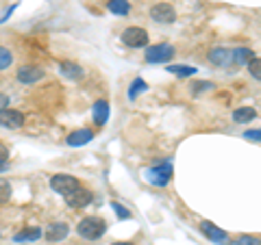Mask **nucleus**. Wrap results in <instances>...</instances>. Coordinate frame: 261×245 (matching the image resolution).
Listing matches in <instances>:
<instances>
[{"instance_id": "nucleus-30", "label": "nucleus", "mask_w": 261, "mask_h": 245, "mask_svg": "<svg viewBox=\"0 0 261 245\" xmlns=\"http://www.w3.org/2000/svg\"><path fill=\"white\" fill-rule=\"evenodd\" d=\"M0 159H3V161L9 159V148H7V145H5L3 141H0Z\"/></svg>"}, {"instance_id": "nucleus-8", "label": "nucleus", "mask_w": 261, "mask_h": 245, "mask_svg": "<svg viewBox=\"0 0 261 245\" xmlns=\"http://www.w3.org/2000/svg\"><path fill=\"white\" fill-rule=\"evenodd\" d=\"M150 18L157 24H172L176 20V11L170 3H157L150 9Z\"/></svg>"}, {"instance_id": "nucleus-29", "label": "nucleus", "mask_w": 261, "mask_h": 245, "mask_svg": "<svg viewBox=\"0 0 261 245\" xmlns=\"http://www.w3.org/2000/svg\"><path fill=\"white\" fill-rule=\"evenodd\" d=\"M7 107H9V96L0 91V111H3V109H7Z\"/></svg>"}, {"instance_id": "nucleus-1", "label": "nucleus", "mask_w": 261, "mask_h": 245, "mask_svg": "<svg viewBox=\"0 0 261 245\" xmlns=\"http://www.w3.org/2000/svg\"><path fill=\"white\" fill-rule=\"evenodd\" d=\"M76 232H79L81 239H85V241H98L105 236V232H107V222L98 215H87L79 222Z\"/></svg>"}, {"instance_id": "nucleus-13", "label": "nucleus", "mask_w": 261, "mask_h": 245, "mask_svg": "<svg viewBox=\"0 0 261 245\" xmlns=\"http://www.w3.org/2000/svg\"><path fill=\"white\" fill-rule=\"evenodd\" d=\"M59 72H61V76L68 78V80H81L85 76L83 68H81L79 63H74V61H61L59 63Z\"/></svg>"}, {"instance_id": "nucleus-6", "label": "nucleus", "mask_w": 261, "mask_h": 245, "mask_svg": "<svg viewBox=\"0 0 261 245\" xmlns=\"http://www.w3.org/2000/svg\"><path fill=\"white\" fill-rule=\"evenodd\" d=\"M63 200H65V204H68L70 208L81 210V208H85V206H89V204H92L94 193L89 191V189H83V187H79L76 191H72V193H68V195H63Z\"/></svg>"}, {"instance_id": "nucleus-27", "label": "nucleus", "mask_w": 261, "mask_h": 245, "mask_svg": "<svg viewBox=\"0 0 261 245\" xmlns=\"http://www.w3.org/2000/svg\"><path fill=\"white\" fill-rule=\"evenodd\" d=\"M111 208L116 210V215H118L120 219H130V210H128L126 206H122L120 202H111Z\"/></svg>"}, {"instance_id": "nucleus-25", "label": "nucleus", "mask_w": 261, "mask_h": 245, "mask_svg": "<svg viewBox=\"0 0 261 245\" xmlns=\"http://www.w3.org/2000/svg\"><path fill=\"white\" fill-rule=\"evenodd\" d=\"M246 65H248L250 76L255 78V80H261V59H259V56H252V59Z\"/></svg>"}, {"instance_id": "nucleus-3", "label": "nucleus", "mask_w": 261, "mask_h": 245, "mask_svg": "<svg viewBox=\"0 0 261 245\" xmlns=\"http://www.w3.org/2000/svg\"><path fill=\"white\" fill-rule=\"evenodd\" d=\"M174 54H176V48L172 44H154L146 48L144 59L148 63H166L170 59H174Z\"/></svg>"}, {"instance_id": "nucleus-4", "label": "nucleus", "mask_w": 261, "mask_h": 245, "mask_svg": "<svg viewBox=\"0 0 261 245\" xmlns=\"http://www.w3.org/2000/svg\"><path fill=\"white\" fill-rule=\"evenodd\" d=\"M148 30H144L140 26H128L122 33V44L128 48H146L148 46Z\"/></svg>"}, {"instance_id": "nucleus-26", "label": "nucleus", "mask_w": 261, "mask_h": 245, "mask_svg": "<svg viewBox=\"0 0 261 245\" xmlns=\"http://www.w3.org/2000/svg\"><path fill=\"white\" fill-rule=\"evenodd\" d=\"M235 245H259V236H252V234H240L235 239Z\"/></svg>"}, {"instance_id": "nucleus-15", "label": "nucleus", "mask_w": 261, "mask_h": 245, "mask_svg": "<svg viewBox=\"0 0 261 245\" xmlns=\"http://www.w3.org/2000/svg\"><path fill=\"white\" fill-rule=\"evenodd\" d=\"M209 61L218 65V68H226V65H231V50H226V48H214V50L209 52Z\"/></svg>"}, {"instance_id": "nucleus-24", "label": "nucleus", "mask_w": 261, "mask_h": 245, "mask_svg": "<svg viewBox=\"0 0 261 245\" xmlns=\"http://www.w3.org/2000/svg\"><path fill=\"white\" fill-rule=\"evenodd\" d=\"M13 63V52L9 50V48H5V46H0V72L7 70L9 65Z\"/></svg>"}, {"instance_id": "nucleus-2", "label": "nucleus", "mask_w": 261, "mask_h": 245, "mask_svg": "<svg viewBox=\"0 0 261 245\" xmlns=\"http://www.w3.org/2000/svg\"><path fill=\"white\" fill-rule=\"evenodd\" d=\"M144 178H146V182H150L154 187L170 185V180H172V163H170V161H161V163H157V165L148 167L144 171Z\"/></svg>"}, {"instance_id": "nucleus-18", "label": "nucleus", "mask_w": 261, "mask_h": 245, "mask_svg": "<svg viewBox=\"0 0 261 245\" xmlns=\"http://www.w3.org/2000/svg\"><path fill=\"white\" fill-rule=\"evenodd\" d=\"M252 56H255V52L250 48H235V50H231V61L235 65H246Z\"/></svg>"}, {"instance_id": "nucleus-9", "label": "nucleus", "mask_w": 261, "mask_h": 245, "mask_svg": "<svg viewBox=\"0 0 261 245\" xmlns=\"http://www.w3.org/2000/svg\"><path fill=\"white\" fill-rule=\"evenodd\" d=\"M198 228H200V232L205 234L211 243H216V245H226V243H228V234H226V230H222V228H218L216 224L207 222V219H202Z\"/></svg>"}, {"instance_id": "nucleus-23", "label": "nucleus", "mask_w": 261, "mask_h": 245, "mask_svg": "<svg viewBox=\"0 0 261 245\" xmlns=\"http://www.w3.org/2000/svg\"><path fill=\"white\" fill-rule=\"evenodd\" d=\"M11 182L7 178H0V204H7L11 200Z\"/></svg>"}, {"instance_id": "nucleus-5", "label": "nucleus", "mask_w": 261, "mask_h": 245, "mask_svg": "<svg viewBox=\"0 0 261 245\" xmlns=\"http://www.w3.org/2000/svg\"><path fill=\"white\" fill-rule=\"evenodd\" d=\"M79 180L74 176H68V174H57L50 178V189L55 193H61V195H68L72 191H76L79 189Z\"/></svg>"}, {"instance_id": "nucleus-16", "label": "nucleus", "mask_w": 261, "mask_h": 245, "mask_svg": "<svg viewBox=\"0 0 261 245\" xmlns=\"http://www.w3.org/2000/svg\"><path fill=\"white\" fill-rule=\"evenodd\" d=\"M42 234H44L42 228L31 226V228H24L22 232L15 234V236H13V241H15V243H29V241H37V239H42Z\"/></svg>"}, {"instance_id": "nucleus-11", "label": "nucleus", "mask_w": 261, "mask_h": 245, "mask_svg": "<svg viewBox=\"0 0 261 245\" xmlns=\"http://www.w3.org/2000/svg\"><path fill=\"white\" fill-rule=\"evenodd\" d=\"M68 234H70V226L65 224V222H53L44 230L46 241H50V243H59L63 239H68Z\"/></svg>"}, {"instance_id": "nucleus-12", "label": "nucleus", "mask_w": 261, "mask_h": 245, "mask_svg": "<svg viewBox=\"0 0 261 245\" xmlns=\"http://www.w3.org/2000/svg\"><path fill=\"white\" fill-rule=\"evenodd\" d=\"M92 139H94L92 130H89V128H79V130H74V133L68 135L65 143H68L70 148H83V145H87Z\"/></svg>"}, {"instance_id": "nucleus-21", "label": "nucleus", "mask_w": 261, "mask_h": 245, "mask_svg": "<svg viewBox=\"0 0 261 245\" xmlns=\"http://www.w3.org/2000/svg\"><path fill=\"white\" fill-rule=\"evenodd\" d=\"M148 89V83H146L144 78H135L133 83H130V87H128V100H135L137 96H140L142 91H146Z\"/></svg>"}, {"instance_id": "nucleus-20", "label": "nucleus", "mask_w": 261, "mask_h": 245, "mask_svg": "<svg viewBox=\"0 0 261 245\" xmlns=\"http://www.w3.org/2000/svg\"><path fill=\"white\" fill-rule=\"evenodd\" d=\"M166 72H170V74H174L178 78H187V76H194L198 70L194 65H168Z\"/></svg>"}, {"instance_id": "nucleus-7", "label": "nucleus", "mask_w": 261, "mask_h": 245, "mask_svg": "<svg viewBox=\"0 0 261 245\" xmlns=\"http://www.w3.org/2000/svg\"><path fill=\"white\" fill-rule=\"evenodd\" d=\"M44 76H46V72L39 68V65H22V68H18V72H15V78H18L22 85H35Z\"/></svg>"}, {"instance_id": "nucleus-33", "label": "nucleus", "mask_w": 261, "mask_h": 245, "mask_svg": "<svg viewBox=\"0 0 261 245\" xmlns=\"http://www.w3.org/2000/svg\"><path fill=\"white\" fill-rule=\"evenodd\" d=\"M111 245H133V243H126V241H116V243H111Z\"/></svg>"}, {"instance_id": "nucleus-31", "label": "nucleus", "mask_w": 261, "mask_h": 245, "mask_svg": "<svg viewBox=\"0 0 261 245\" xmlns=\"http://www.w3.org/2000/svg\"><path fill=\"white\" fill-rule=\"evenodd\" d=\"M15 9H18V5H13V7H9V9H7V11H5V15H3V18H0V22H7V20H9V18H11V13H13Z\"/></svg>"}, {"instance_id": "nucleus-22", "label": "nucleus", "mask_w": 261, "mask_h": 245, "mask_svg": "<svg viewBox=\"0 0 261 245\" xmlns=\"http://www.w3.org/2000/svg\"><path fill=\"white\" fill-rule=\"evenodd\" d=\"M216 85L214 83H209V80H194V83L190 85V89H192V94L194 96H198V94H205V91H211Z\"/></svg>"}, {"instance_id": "nucleus-32", "label": "nucleus", "mask_w": 261, "mask_h": 245, "mask_svg": "<svg viewBox=\"0 0 261 245\" xmlns=\"http://www.w3.org/2000/svg\"><path fill=\"white\" fill-rule=\"evenodd\" d=\"M9 167H11V163H9V161H3V159H0V174H5V171L9 169Z\"/></svg>"}, {"instance_id": "nucleus-28", "label": "nucleus", "mask_w": 261, "mask_h": 245, "mask_svg": "<svg viewBox=\"0 0 261 245\" xmlns=\"http://www.w3.org/2000/svg\"><path fill=\"white\" fill-rule=\"evenodd\" d=\"M244 137H246V139H252L255 143H259V141H261V130H259V128H255V130H246V133H244Z\"/></svg>"}, {"instance_id": "nucleus-17", "label": "nucleus", "mask_w": 261, "mask_h": 245, "mask_svg": "<svg viewBox=\"0 0 261 245\" xmlns=\"http://www.w3.org/2000/svg\"><path fill=\"white\" fill-rule=\"evenodd\" d=\"M257 119V111L252 107H240L233 111V121L235 124H248V121Z\"/></svg>"}, {"instance_id": "nucleus-19", "label": "nucleus", "mask_w": 261, "mask_h": 245, "mask_svg": "<svg viewBox=\"0 0 261 245\" xmlns=\"http://www.w3.org/2000/svg\"><path fill=\"white\" fill-rule=\"evenodd\" d=\"M107 9L113 15H128L130 3H128V0H107Z\"/></svg>"}, {"instance_id": "nucleus-10", "label": "nucleus", "mask_w": 261, "mask_h": 245, "mask_svg": "<svg viewBox=\"0 0 261 245\" xmlns=\"http://www.w3.org/2000/svg\"><path fill=\"white\" fill-rule=\"evenodd\" d=\"M0 126L3 128H22L24 126V113L22 111H15V109H3L0 111Z\"/></svg>"}, {"instance_id": "nucleus-14", "label": "nucleus", "mask_w": 261, "mask_h": 245, "mask_svg": "<svg viewBox=\"0 0 261 245\" xmlns=\"http://www.w3.org/2000/svg\"><path fill=\"white\" fill-rule=\"evenodd\" d=\"M92 117L96 126H105L109 119V102L107 100H96L92 109Z\"/></svg>"}]
</instances>
